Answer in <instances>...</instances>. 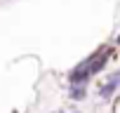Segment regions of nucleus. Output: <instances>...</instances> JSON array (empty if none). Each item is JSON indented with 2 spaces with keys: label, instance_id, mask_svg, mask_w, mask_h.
Returning <instances> with one entry per match:
<instances>
[{
  "label": "nucleus",
  "instance_id": "f257e3e1",
  "mask_svg": "<svg viewBox=\"0 0 120 113\" xmlns=\"http://www.w3.org/2000/svg\"><path fill=\"white\" fill-rule=\"evenodd\" d=\"M90 80H92L90 64H87V59H82L75 68H71V73H68V85H87Z\"/></svg>",
  "mask_w": 120,
  "mask_h": 113
},
{
  "label": "nucleus",
  "instance_id": "f03ea898",
  "mask_svg": "<svg viewBox=\"0 0 120 113\" xmlns=\"http://www.w3.org/2000/svg\"><path fill=\"white\" fill-rule=\"evenodd\" d=\"M118 90H120V68H118L115 73H111V75L106 78V83L99 85L97 94H99L101 99H113V94H115Z\"/></svg>",
  "mask_w": 120,
  "mask_h": 113
},
{
  "label": "nucleus",
  "instance_id": "7ed1b4c3",
  "mask_svg": "<svg viewBox=\"0 0 120 113\" xmlns=\"http://www.w3.org/2000/svg\"><path fill=\"white\" fill-rule=\"evenodd\" d=\"M68 99H71V101H82V99H87V85H71Z\"/></svg>",
  "mask_w": 120,
  "mask_h": 113
},
{
  "label": "nucleus",
  "instance_id": "20e7f679",
  "mask_svg": "<svg viewBox=\"0 0 120 113\" xmlns=\"http://www.w3.org/2000/svg\"><path fill=\"white\" fill-rule=\"evenodd\" d=\"M111 111H113V113H120V94L113 99V106H111Z\"/></svg>",
  "mask_w": 120,
  "mask_h": 113
},
{
  "label": "nucleus",
  "instance_id": "39448f33",
  "mask_svg": "<svg viewBox=\"0 0 120 113\" xmlns=\"http://www.w3.org/2000/svg\"><path fill=\"white\" fill-rule=\"evenodd\" d=\"M115 45H120V35H118V38H115Z\"/></svg>",
  "mask_w": 120,
  "mask_h": 113
},
{
  "label": "nucleus",
  "instance_id": "423d86ee",
  "mask_svg": "<svg viewBox=\"0 0 120 113\" xmlns=\"http://www.w3.org/2000/svg\"><path fill=\"white\" fill-rule=\"evenodd\" d=\"M68 113H80V111H68Z\"/></svg>",
  "mask_w": 120,
  "mask_h": 113
}]
</instances>
